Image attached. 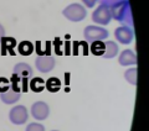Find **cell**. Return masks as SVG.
<instances>
[{"label":"cell","instance_id":"cell-1","mask_svg":"<svg viewBox=\"0 0 149 131\" xmlns=\"http://www.w3.org/2000/svg\"><path fill=\"white\" fill-rule=\"evenodd\" d=\"M109 10L112 14V19L119 21L120 24H122V26H128V27H132L133 29L132 9H130V4L128 0L111 6Z\"/></svg>","mask_w":149,"mask_h":131},{"label":"cell","instance_id":"cell-2","mask_svg":"<svg viewBox=\"0 0 149 131\" xmlns=\"http://www.w3.org/2000/svg\"><path fill=\"white\" fill-rule=\"evenodd\" d=\"M62 14L67 20L72 21V22H80V21H83L86 19L87 10H86L85 6L81 5V4L73 3V4H70V5H67L65 8Z\"/></svg>","mask_w":149,"mask_h":131},{"label":"cell","instance_id":"cell-3","mask_svg":"<svg viewBox=\"0 0 149 131\" xmlns=\"http://www.w3.org/2000/svg\"><path fill=\"white\" fill-rule=\"evenodd\" d=\"M108 36H109V32L102 26L90 25L83 30V37H85V41L88 45L95 41H104L108 39Z\"/></svg>","mask_w":149,"mask_h":131},{"label":"cell","instance_id":"cell-4","mask_svg":"<svg viewBox=\"0 0 149 131\" xmlns=\"http://www.w3.org/2000/svg\"><path fill=\"white\" fill-rule=\"evenodd\" d=\"M29 119V111L24 105H15L9 111V120L14 125H24Z\"/></svg>","mask_w":149,"mask_h":131},{"label":"cell","instance_id":"cell-5","mask_svg":"<svg viewBox=\"0 0 149 131\" xmlns=\"http://www.w3.org/2000/svg\"><path fill=\"white\" fill-rule=\"evenodd\" d=\"M92 20L93 22H96L97 25H101V26L108 25L112 20V14L109 8L106 5L97 6V9L92 14Z\"/></svg>","mask_w":149,"mask_h":131},{"label":"cell","instance_id":"cell-6","mask_svg":"<svg viewBox=\"0 0 149 131\" xmlns=\"http://www.w3.org/2000/svg\"><path fill=\"white\" fill-rule=\"evenodd\" d=\"M31 116L36 120H45L47 119V116L50 115V106L46 104L45 101H35L34 104L31 105L30 109Z\"/></svg>","mask_w":149,"mask_h":131},{"label":"cell","instance_id":"cell-7","mask_svg":"<svg viewBox=\"0 0 149 131\" xmlns=\"http://www.w3.org/2000/svg\"><path fill=\"white\" fill-rule=\"evenodd\" d=\"M114 37L119 43L129 45L134 40V31L132 27L128 26H119L114 30Z\"/></svg>","mask_w":149,"mask_h":131},{"label":"cell","instance_id":"cell-8","mask_svg":"<svg viewBox=\"0 0 149 131\" xmlns=\"http://www.w3.org/2000/svg\"><path fill=\"white\" fill-rule=\"evenodd\" d=\"M56 61L52 56H37L35 59V66L37 71L41 73H49L55 68Z\"/></svg>","mask_w":149,"mask_h":131},{"label":"cell","instance_id":"cell-9","mask_svg":"<svg viewBox=\"0 0 149 131\" xmlns=\"http://www.w3.org/2000/svg\"><path fill=\"white\" fill-rule=\"evenodd\" d=\"M17 46L16 40L14 37L4 36L1 41H0V51H1V56H15V47Z\"/></svg>","mask_w":149,"mask_h":131},{"label":"cell","instance_id":"cell-10","mask_svg":"<svg viewBox=\"0 0 149 131\" xmlns=\"http://www.w3.org/2000/svg\"><path fill=\"white\" fill-rule=\"evenodd\" d=\"M10 88H13L14 90H16L19 93H25L29 90V79L27 78H21L13 74V77L10 79Z\"/></svg>","mask_w":149,"mask_h":131},{"label":"cell","instance_id":"cell-11","mask_svg":"<svg viewBox=\"0 0 149 131\" xmlns=\"http://www.w3.org/2000/svg\"><path fill=\"white\" fill-rule=\"evenodd\" d=\"M13 73L16 74V76L21 77V78H27L30 79L34 76V69L30 64H27L25 62H19L15 64V67L13 69Z\"/></svg>","mask_w":149,"mask_h":131},{"label":"cell","instance_id":"cell-12","mask_svg":"<svg viewBox=\"0 0 149 131\" xmlns=\"http://www.w3.org/2000/svg\"><path fill=\"white\" fill-rule=\"evenodd\" d=\"M118 62L120 66H136L137 64V56L134 53V51L132 50H124L119 53L118 57Z\"/></svg>","mask_w":149,"mask_h":131},{"label":"cell","instance_id":"cell-13","mask_svg":"<svg viewBox=\"0 0 149 131\" xmlns=\"http://www.w3.org/2000/svg\"><path fill=\"white\" fill-rule=\"evenodd\" d=\"M20 98H21V93L14 90L13 88H9V89L4 93H0V99H1L4 104H8V105L15 104V103L20 100Z\"/></svg>","mask_w":149,"mask_h":131},{"label":"cell","instance_id":"cell-14","mask_svg":"<svg viewBox=\"0 0 149 131\" xmlns=\"http://www.w3.org/2000/svg\"><path fill=\"white\" fill-rule=\"evenodd\" d=\"M119 47L114 41H106L104 42V52L102 54V57L104 59H112L116 56H118Z\"/></svg>","mask_w":149,"mask_h":131},{"label":"cell","instance_id":"cell-15","mask_svg":"<svg viewBox=\"0 0 149 131\" xmlns=\"http://www.w3.org/2000/svg\"><path fill=\"white\" fill-rule=\"evenodd\" d=\"M35 50V46L30 41H21L17 45V51L21 56H30Z\"/></svg>","mask_w":149,"mask_h":131},{"label":"cell","instance_id":"cell-16","mask_svg":"<svg viewBox=\"0 0 149 131\" xmlns=\"http://www.w3.org/2000/svg\"><path fill=\"white\" fill-rule=\"evenodd\" d=\"M29 88L32 92H35V93L42 92L45 89V81L42 78H40V77L31 78V81L29 82Z\"/></svg>","mask_w":149,"mask_h":131},{"label":"cell","instance_id":"cell-17","mask_svg":"<svg viewBox=\"0 0 149 131\" xmlns=\"http://www.w3.org/2000/svg\"><path fill=\"white\" fill-rule=\"evenodd\" d=\"M45 88L51 93H56V92L60 90V88H61V82H60L58 78L51 77L45 82Z\"/></svg>","mask_w":149,"mask_h":131},{"label":"cell","instance_id":"cell-18","mask_svg":"<svg viewBox=\"0 0 149 131\" xmlns=\"http://www.w3.org/2000/svg\"><path fill=\"white\" fill-rule=\"evenodd\" d=\"M90 50L95 56H102L104 52V42L103 41H95L90 43Z\"/></svg>","mask_w":149,"mask_h":131},{"label":"cell","instance_id":"cell-19","mask_svg":"<svg viewBox=\"0 0 149 131\" xmlns=\"http://www.w3.org/2000/svg\"><path fill=\"white\" fill-rule=\"evenodd\" d=\"M137 74H138V71L136 67H132L125 71L124 73V78L125 81H127L129 84H132V85H136L137 84Z\"/></svg>","mask_w":149,"mask_h":131},{"label":"cell","instance_id":"cell-20","mask_svg":"<svg viewBox=\"0 0 149 131\" xmlns=\"http://www.w3.org/2000/svg\"><path fill=\"white\" fill-rule=\"evenodd\" d=\"M25 131H45V126L40 123H30Z\"/></svg>","mask_w":149,"mask_h":131},{"label":"cell","instance_id":"cell-21","mask_svg":"<svg viewBox=\"0 0 149 131\" xmlns=\"http://www.w3.org/2000/svg\"><path fill=\"white\" fill-rule=\"evenodd\" d=\"M10 88V81L4 77H0V93L6 92Z\"/></svg>","mask_w":149,"mask_h":131},{"label":"cell","instance_id":"cell-22","mask_svg":"<svg viewBox=\"0 0 149 131\" xmlns=\"http://www.w3.org/2000/svg\"><path fill=\"white\" fill-rule=\"evenodd\" d=\"M98 1L101 3V5H106V6H113L116 5V4H119V3H122V1H125V0H98Z\"/></svg>","mask_w":149,"mask_h":131},{"label":"cell","instance_id":"cell-23","mask_svg":"<svg viewBox=\"0 0 149 131\" xmlns=\"http://www.w3.org/2000/svg\"><path fill=\"white\" fill-rule=\"evenodd\" d=\"M98 1V0H82V3H83V5H85V8H93L96 5V3Z\"/></svg>","mask_w":149,"mask_h":131},{"label":"cell","instance_id":"cell-24","mask_svg":"<svg viewBox=\"0 0 149 131\" xmlns=\"http://www.w3.org/2000/svg\"><path fill=\"white\" fill-rule=\"evenodd\" d=\"M5 36V29H4V26L0 24V41H1V39Z\"/></svg>","mask_w":149,"mask_h":131},{"label":"cell","instance_id":"cell-25","mask_svg":"<svg viewBox=\"0 0 149 131\" xmlns=\"http://www.w3.org/2000/svg\"><path fill=\"white\" fill-rule=\"evenodd\" d=\"M51 131H58V130H51Z\"/></svg>","mask_w":149,"mask_h":131}]
</instances>
